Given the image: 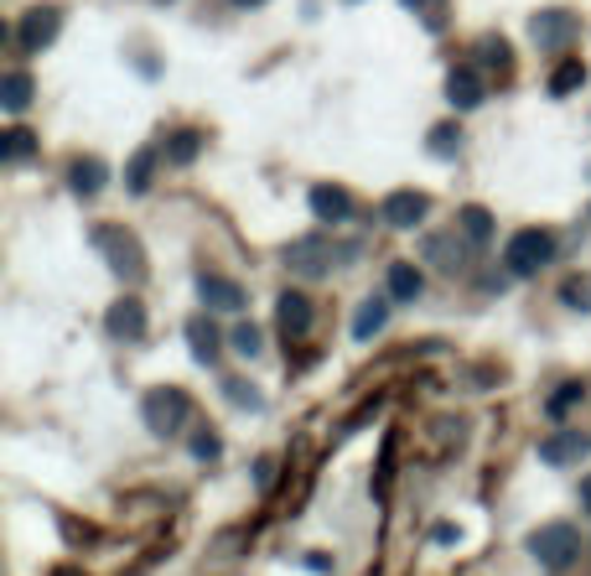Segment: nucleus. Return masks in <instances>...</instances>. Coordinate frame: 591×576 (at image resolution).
<instances>
[{
    "label": "nucleus",
    "mask_w": 591,
    "mask_h": 576,
    "mask_svg": "<svg viewBox=\"0 0 591 576\" xmlns=\"http://www.w3.org/2000/svg\"><path fill=\"white\" fill-rule=\"evenodd\" d=\"M555 260V234L550 229H519L509 249H503V265H509V276H535L544 265Z\"/></svg>",
    "instance_id": "5"
},
{
    "label": "nucleus",
    "mask_w": 591,
    "mask_h": 576,
    "mask_svg": "<svg viewBox=\"0 0 591 576\" xmlns=\"http://www.w3.org/2000/svg\"><path fill=\"white\" fill-rule=\"evenodd\" d=\"M162 151L171 167H192V162L203 156V136H197V130H177V136H166Z\"/></svg>",
    "instance_id": "22"
},
{
    "label": "nucleus",
    "mask_w": 591,
    "mask_h": 576,
    "mask_svg": "<svg viewBox=\"0 0 591 576\" xmlns=\"http://www.w3.org/2000/svg\"><path fill=\"white\" fill-rule=\"evenodd\" d=\"M576 31H581V22L570 16V11H540L535 22H529V37H535V48L540 52H561L576 42Z\"/></svg>",
    "instance_id": "7"
},
{
    "label": "nucleus",
    "mask_w": 591,
    "mask_h": 576,
    "mask_svg": "<svg viewBox=\"0 0 591 576\" xmlns=\"http://www.w3.org/2000/svg\"><path fill=\"white\" fill-rule=\"evenodd\" d=\"M421 291H426V276H421L415 265H410V260L389 265V296H395V302H415Z\"/></svg>",
    "instance_id": "20"
},
{
    "label": "nucleus",
    "mask_w": 591,
    "mask_h": 576,
    "mask_svg": "<svg viewBox=\"0 0 591 576\" xmlns=\"http://www.w3.org/2000/svg\"><path fill=\"white\" fill-rule=\"evenodd\" d=\"M384 322H389V302H384V296H369V302L358 307V317H354V337L358 343H369V337L384 333Z\"/></svg>",
    "instance_id": "19"
},
{
    "label": "nucleus",
    "mask_w": 591,
    "mask_h": 576,
    "mask_svg": "<svg viewBox=\"0 0 591 576\" xmlns=\"http://www.w3.org/2000/svg\"><path fill=\"white\" fill-rule=\"evenodd\" d=\"M141 415H145V426H151L156 436H177L192 421V395L188 389H177V384H162V389L145 395Z\"/></svg>",
    "instance_id": "3"
},
{
    "label": "nucleus",
    "mask_w": 591,
    "mask_h": 576,
    "mask_svg": "<svg viewBox=\"0 0 591 576\" xmlns=\"http://www.w3.org/2000/svg\"><path fill=\"white\" fill-rule=\"evenodd\" d=\"M104 333L115 337V343H141L145 337V307L136 302V296H119L115 307H110V317H104Z\"/></svg>",
    "instance_id": "9"
},
{
    "label": "nucleus",
    "mask_w": 591,
    "mask_h": 576,
    "mask_svg": "<svg viewBox=\"0 0 591 576\" xmlns=\"http://www.w3.org/2000/svg\"><path fill=\"white\" fill-rule=\"evenodd\" d=\"M0 104L11 110V115H22L26 104H31V73L26 68H11L0 78Z\"/></svg>",
    "instance_id": "21"
},
{
    "label": "nucleus",
    "mask_w": 591,
    "mask_h": 576,
    "mask_svg": "<svg viewBox=\"0 0 591 576\" xmlns=\"http://www.w3.org/2000/svg\"><path fill=\"white\" fill-rule=\"evenodd\" d=\"M311 214H317V223H332V229H337V223H348V218H354V192H348V188H327V182H322V188H311Z\"/></svg>",
    "instance_id": "11"
},
{
    "label": "nucleus",
    "mask_w": 591,
    "mask_h": 576,
    "mask_svg": "<svg viewBox=\"0 0 591 576\" xmlns=\"http://www.w3.org/2000/svg\"><path fill=\"white\" fill-rule=\"evenodd\" d=\"M561 296H566V307H576V312H591V276H570L566 286H561Z\"/></svg>",
    "instance_id": "29"
},
{
    "label": "nucleus",
    "mask_w": 591,
    "mask_h": 576,
    "mask_svg": "<svg viewBox=\"0 0 591 576\" xmlns=\"http://www.w3.org/2000/svg\"><path fill=\"white\" fill-rule=\"evenodd\" d=\"M358 244H332L327 234H307V240L285 244V265L296 270V276H327L337 260H354Z\"/></svg>",
    "instance_id": "2"
},
{
    "label": "nucleus",
    "mask_w": 591,
    "mask_h": 576,
    "mask_svg": "<svg viewBox=\"0 0 591 576\" xmlns=\"http://www.w3.org/2000/svg\"><path fill=\"white\" fill-rule=\"evenodd\" d=\"M234 5H244V11H249V5H265V0H234Z\"/></svg>",
    "instance_id": "35"
},
{
    "label": "nucleus",
    "mask_w": 591,
    "mask_h": 576,
    "mask_svg": "<svg viewBox=\"0 0 591 576\" xmlns=\"http://www.w3.org/2000/svg\"><path fill=\"white\" fill-rule=\"evenodd\" d=\"M426 214H431V197H426V192H415V188L389 192V197L378 203V218H384L389 229H421Z\"/></svg>",
    "instance_id": "6"
},
{
    "label": "nucleus",
    "mask_w": 591,
    "mask_h": 576,
    "mask_svg": "<svg viewBox=\"0 0 591 576\" xmlns=\"http://www.w3.org/2000/svg\"><path fill=\"white\" fill-rule=\"evenodd\" d=\"M223 389H229V400H234V406H249V410H260V406H265L260 395H255V384H244V380H229Z\"/></svg>",
    "instance_id": "32"
},
{
    "label": "nucleus",
    "mask_w": 591,
    "mask_h": 576,
    "mask_svg": "<svg viewBox=\"0 0 591 576\" xmlns=\"http://www.w3.org/2000/svg\"><path fill=\"white\" fill-rule=\"evenodd\" d=\"M473 57H477V68L483 73H498V78H509L514 73V52H509V42L503 37H477V48H473Z\"/></svg>",
    "instance_id": "17"
},
{
    "label": "nucleus",
    "mask_w": 591,
    "mask_h": 576,
    "mask_svg": "<svg viewBox=\"0 0 591 576\" xmlns=\"http://www.w3.org/2000/svg\"><path fill=\"white\" fill-rule=\"evenodd\" d=\"M457 229H462V234H467V240H473V249H483V244L493 240V214H488V208H462V218H457Z\"/></svg>",
    "instance_id": "23"
},
{
    "label": "nucleus",
    "mask_w": 591,
    "mask_h": 576,
    "mask_svg": "<svg viewBox=\"0 0 591 576\" xmlns=\"http://www.w3.org/2000/svg\"><path fill=\"white\" fill-rule=\"evenodd\" d=\"M311 322H317L311 296H301V291H281V302H275V328H281L285 343H301V337L311 333Z\"/></svg>",
    "instance_id": "8"
},
{
    "label": "nucleus",
    "mask_w": 591,
    "mask_h": 576,
    "mask_svg": "<svg viewBox=\"0 0 591 576\" xmlns=\"http://www.w3.org/2000/svg\"><path fill=\"white\" fill-rule=\"evenodd\" d=\"M576 400H587V384H581V380H566L561 389H555V395H550V400H544V415H566Z\"/></svg>",
    "instance_id": "27"
},
{
    "label": "nucleus",
    "mask_w": 591,
    "mask_h": 576,
    "mask_svg": "<svg viewBox=\"0 0 591 576\" xmlns=\"http://www.w3.org/2000/svg\"><path fill=\"white\" fill-rule=\"evenodd\" d=\"M166 151H156V145H145L141 156L130 162V171H125V188L130 192H151V171H156V162H162Z\"/></svg>",
    "instance_id": "24"
},
{
    "label": "nucleus",
    "mask_w": 591,
    "mask_h": 576,
    "mask_svg": "<svg viewBox=\"0 0 591 576\" xmlns=\"http://www.w3.org/2000/svg\"><path fill=\"white\" fill-rule=\"evenodd\" d=\"M581 509H587V514H591V478L581 483Z\"/></svg>",
    "instance_id": "34"
},
{
    "label": "nucleus",
    "mask_w": 591,
    "mask_h": 576,
    "mask_svg": "<svg viewBox=\"0 0 591 576\" xmlns=\"http://www.w3.org/2000/svg\"><path fill=\"white\" fill-rule=\"evenodd\" d=\"M447 99L457 110H477L483 104V68L477 63H457L447 78Z\"/></svg>",
    "instance_id": "13"
},
{
    "label": "nucleus",
    "mask_w": 591,
    "mask_h": 576,
    "mask_svg": "<svg viewBox=\"0 0 591 576\" xmlns=\"http://www.w3.org/2000/svg\"><path fill=\"white\" fill-rule=\"evenodd\" d=\"M457 151H462V130H457V125H436V130H431V156L447 162V156H457Z\"/></svg>",
    "instance_id": "28"
},
{
    "label": "nucleus",
    "mask_w": 591,
    "mask_h": 576,
    "mask_svg": "<svg viewBox=\"0 0 591 576\" xmlns=\"http://www.w3.org/2000/svg\"><path fill=\"white\" fill-rule=\"evenodd\" d=\"M591 452V436L581 432H555L540 441V462H550V468H566V462H581V457Z\"/></svg>",
    "instance_id": "14"
},
{
    "label": "nucleus",
    "mask_w": 591,
    "mask_h": 576,
    "mask_svg": "<svg viewBox=\"0 0 591 576\" xmlns=\"http://www.w3.org/2000/svg\"><path fill=\"white\" fill-rule=\"evenodd\" d=\"M188 343H192V359L208 363V369H214L218 354H223V337H218V328L208 322V317H192L188 322Z\"/></svg>",
    "instance_id": "16"
},
{
    "label": "nucleus",
    "mask_w": 591,
    "mask_h": 576,
    "mask_svg": "<svg viewBox=\"0 0 591 576\" xmlns=\"http://www.w3.org/2000/svg\"><path fill=\"white\" fill-rule=\"evenodd\" d=\"M529 551H535V561H540V566H550V572H566L570 561L581 555V529L566 525V520L540 525L535 535H529Z\"/></svg>",
    "instance_id": "4"
},
{
    "label": "nucleus",
    "mask_w": 591,
    "mask_h": 576,
    "mask_svg": "<svg viewBox=\"0 0 591 576\" xmlns=\"http://www.w3.org/2000/svg\"><path fill=\"white\" fill-rule=\"evenodd\" d=\"M197 296L214 307V312H239L244 307V286L229 276H197Z\"/></svg>",
    "instance_id": "15"
},
{
    "label": "nucleus",
    "mask_w": 591,
    "mask_h": 576,
    "mask_svg": "<svg viewBox=\"0 0 591 576\" xmlns=\"http://www.w3.org/2000/svg\"><path fill=\"white\" fill-rule=\"evenodd\" d=\"M31 151H37V136H31V130H5V136H0V162H11V167L26 162Z\"/></svg>",
    "instance_id": "26"
},
{
    "label": "nucleus",
    "mask_w": 591,
    "mask_h": 576,
    "mask_svg": "<svg viewBox=\"0 0 591 576\" xmlns=\"http://www.w3.org/2000/svg\"><path fill=\"white\" fill-rule=\"evenodd\" d=\"M94 249L110 260L115 276L130 281V286L145 281V249H141V240H136L130 229H119V223H99V229H94Z\"/></svg>",
    "instance_id": "1"
},
{
    "label": "nucleus",
    "mask_w": 591,
    "mask_h": 576,
    "mask_svg": "<svg viewBox=\"0 0 591 576\" xmlns=\"http://www.w3.org/2000/svg\"><path fill=\"white\" fill-rule=\"evenodd\" d=\"M234 354L239 359H255V354H260V328H255V322H239L234 328Z\"/></svg>",
    "instance_id": "30"
},
{
    "label": "nucleus",
    "mask_w": 591,
    "mask_h": 576,
    "mask_svg": "<svg viewBox=\"0 0 591 576\" xmlns=\"http://www.w3.org/2000/svg\"><path fill=\"white\" fill-rule=\"evenodd\" d=\"M581 84H587V63H581V57H566L561 68L550 73V94L555 99H566L570 89H581Z\"/></svg>",
    "instance_id": "25"
},
{
    "label": "nucleus",
    "mask_w": 591,
    "mask_h": 576,
    "mask_svg": "<svg viewBox=\"0 0 591 576\" xmlns=\"http://www.w3.org/2000/svg\"><path fill=\"white\" fill-rule=\"evenodd\" d=\"M404 5H410V11H415V16L431 26V31H436V26H441V16H447V0H404Z\"/></svg>",
    "instance_id": "31"
},
{
    "label": "nucleus",
    "mask_w": 591,
    "mask_h": 576,
    "mask_svg": "<svg viewBox=\"0 0 591 576\" xmlns=\"http://www.w3.org/2000/svg\"><path fill=\"white\" fill-rule=\"evenodd\" d=\"M467 234H462V229H457V234H431L426 240V260L431 265H441V270H447V276H457V270H467Z\"/></svg>",
    "instance_id": "12"
},
{
    "label": "nucleus",
    "mask_w": 591,
    "mask_h": 576,
    "mask_svg": "<svg viewBox=\"0 0 591 576\" xmlns=\"http://www.w3.org/2000/svg\"><path fill=\"white\" fill-rule=\"evenodd\" d=\"M57 11H52V5H37V11H26L22 16V26H16V48L22 52H42L52 42V37H57Z\"/></svg>",
    "instance_id": "10"
},
{
    "label": "nucleus",
    "mask_w": 591,
    "mask_h": 576,
    "mask_svg": "<svg viewBox=\"0 0 591 576\" xmlns=\"http://www.w3.org/2000/svg\"><path fill=\"white\" fill-rule=\"evenodd\" d=\"M218 452H223V441H218V436H208V432H203V436H192V457H203V462H214Z\"/></svg>",
    "instance_id": "33"
},
{
    "label": "nucleus",
    "mask_w": 591,
    "mask_h": 576,
    "mask_svg": "<svg viewBox=\"0 0 591 576\" xmlns=\"http://www.w3.org/2000/svg\"><path fill=\"white\" fill-rule=\"evenodd\" d=\"M104 182H110V167H104L99 156H78V162L68 167V188L78 192V197H94Z\"/></svg>",
    "instance_id": "18"
}]
</instances>
